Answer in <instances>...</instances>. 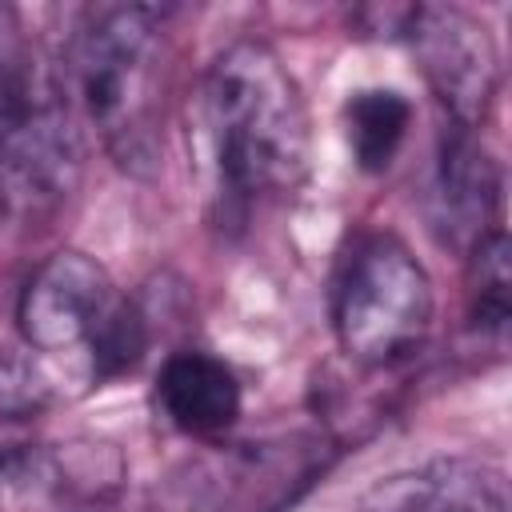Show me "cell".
Wrapping results in <instances>:
<instances>
[{"label": "cell", "instance_id": "obj_4", "mask_svg": "<svg viewBox=\"0 0 512 512\" xmlns=\"http://www.w3.org/2000/svg\"><path fill=\"white\" fill-rule=\"evenodd\" d=\"M0 168L32 196L64 192L72 168V132L8 4H0Z\"/></svg>", "mask_w": 512, "mask_h": 512}, {"label": "cell", "instance_id": "obj_3", "mask_svg": "<svg viewBox=\"0 0 512 512\" xmlns=\"http://www.w3.org/2000/svg\"><path fill=\"white\" fill-rule=\"evenodd\" d=\"M432 304L424 264L388 232L364 236L352 244L336 276V340L356 364H396L424 340Z\"/></svg>", "mask_w": 512, "mask_h": 512}, {"label": "cell", "instance_id": "obj_9", "mask_svg": "<svg viewBox=\"0 0 512 512\" xmlns=\"http://www.w3.org/2000/svg\"><path fill=\"white\" fill-rule=\"evenodd\" d=\"M156 404L172 428L188 436H220L240 416V380L220 356L172 352L156 376Z\"/></svg>", "mask_w": 512, "mask_h": 512}, {"label": "cell", "instance_id": "obj_5", "mask_svg": "<svg viewBox=\"0 0 512 512\" xmlns=\"http://www.w3.org/2000/svg\"><path fill=\"white\" fill-rule=\"evenodd\" d=\"M316 468V440L232 444L188 464V480L172 476V500L176 512H276L312 484Z\"/></svg>", "mask_w": 512, "mask_h": 512}, {"label": "cell", "instance_id": "obj_1", "mask_svg": "<svg viewBox=\"0 0 512 512\" xmlns=\"http://www.w3.org/2000/svg\"><path fill=\"white\" fill-rule=\"evenodd\" d=\"M204 128L232 196L288 192L308 172V108L284 60L236 40L204 76Z\"/></svg>", "mask_w": 512, "mask_h": 512}, {"label": "cell", "instance_id": "obj_2", "mask_svg": "<svg viewBox=\"0 0 512 512\" xmlns=\"http://www.w3.org/2000/svg\"><path fill=\"white\" fill-rule=\"evenodd\" d=\"M160 76V12L144 4L92 8L68 40L64 80L88 124L128 164L148 156Z\"/></svg>", "mask_w": 512, "mask_h": 512}, {"label": "cell", "instance_id": "obj_7", "mask_svg": "<svg viewBox=\"0 0 512 512\" xmlns=\"http://www.w3.org/2000/svg\"><path fill=\"white\" fill-rule=\"evenodd\" d=\"M124 300L116 296L108 272L84 252L48 256L20 292V332L40 352H68L92 344L100 328Z\"/></svg>", "mask_w": 512, "mask_h": 512}, {"label": "cell", "instance_id": "obj_11", "mask_svg": "<svg viewBox=\"0 0 512 512\" xmlns=\"http://www.w3.org/2000/svg\"><path fill=\"white\" fill-rule=\"evenodd\" d=\"M412 124V104L396 88H364L352 92L344 104V128L352 160L364 172H384L400 152Z\"/></svg>", "mask_w": 512, "mask_h": 512}, {"label": "cell", "instance_id": "obj_8", "mask_svg": "<svg viewBox=\"0 0 512 512\" xmlns=\"http://www.w3.org/2000/svg\"><path fill=\"white\" fill-rule=\"evenodd\" d=\"M364 512H508L504 476L476 460H432L380 480Z\"/></svg>", "mask_w": 512, "mask_h": 512}, {"label": "cell", "instance_id": "obj_13", "mask_svg": "<svg viewBox=\"0 0 512 512\" xmlns=\"http://www.w3.org/2000/svg\"><path fill=\"white\" fill-rule=\"evenodd\" d=\"M40 404V384L20 360H0V412H20Z\"/></svg>", "mask_w": 512, "mask_h": 512}, {"label": "cell", "instance_id": "obj_10", "mask_svg": "<svg viewBox=\"0 0 512 512\" xmlns=\"http://www.w3.org/2000/svg\"><path fill=\"white\" fill-rule=\"evenodd\" d=\"M500 200V168L468 128H452L436 160V208L452 240H484Z\"/></svg>", "mask_w": 512, "mask_h": 512}, {"label": "cell", "instance_id": "obj_6", "mask_svg": "<svg viewBox=\"0 0 512 512\" xmlns=\"http://www.w3.org/2000/svg\"><path fill=\"white\" fill-rule=\"evenodd\" d=\"M404 36L456 124L472 128L476 120H484L500 84V56L488 28L460 8L424 4L408 12Z\"/></svg>", "mask_w": 512, "mask_h": 512}, {"label": "cell", "instance_id": "obj_12", "mask_svg": "<svg viewBox=\"0 0 512 512\" xmlns=\"http://www.w3.org/2000/svg\"><path fill=\"white\" fill-rule=\"evenodd\" d=\"M472 324L480 332H504L508 324V288H512V272H508V236L500 228H492L484 240L472 244Z\"/></svg>", "mask_w": 512, "mask_h": 512}]
</instances>
